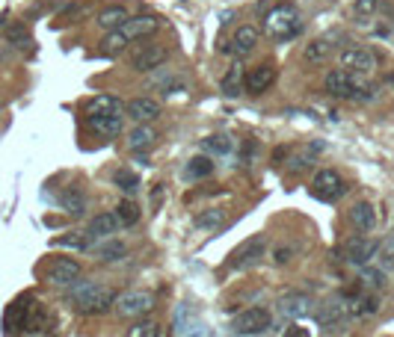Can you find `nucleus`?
<instances>
[{
	"instance_id": "20",
	"label": "nucleus",
	"mask_w": 394,
	"mask_h": 337,
	"mask_svg": "<svg viewBox=\"0 0 394 337\" xmlns=\"http://www.w3.org/2000/svg\"><path fill=\"white\" fill-rule=\"evenodd\" d=\"M86 231H89L95 240H110V237L119 231V219H116V214H98V216H92Z\"/></svg>"
},
{
	"instance_id": "36",
	"label": "nucleus",
	"mask_w": 394,
	"mask_h": 337,
	"mask_svg": "<svg viewBox=\"0 0 394 337\" xmlns=\"http://www.w3.org/2000/svg\"><path fill=\"white\" fill-rule=\"evenodd\" d=\"M128 334L131 337H160V326H157L154 320H140Z\"/></svg>"
},
{
	"instance_id": "3",
	"label": "nucleus",
	"mask_w": 394,
	"mask_h": 337,
	"mask_svg": "<svg viewBox=\"0 0 394 337\" xmlns=\"http://www.w3.org/2000/svg\"><path fill=\"white\" fill-rule=\"evenodd\" d=\"M264 30H267L270 39H276V42L293 39V36L302 30L297 6H293V3H276V6L264 15Z\"/></svg>"
},
{
	"instance_id": "12",
	"label": "nucleus",
	"mask_w": 394,
	"mask_h": 337,
	"mask_svg": "<svg viewBox=\"0 0 394 337\" xmlns=\"http://www.w3.org/2000/svg\"><path fill=\"white\" fill-rule=\"evenodd\" d=\"M264 246H267V240L261 234L252 237V240H246L238 252L231 255V269H249V267H255L258 257L264 255Z\"/></svg>"
},
{
	"instance_id": "19",
	"label": "nucleus",
	"mask_w": 394,
	"mask_h": 337,
	"mask_svg": "<svg viewBox=\"0 0 394 337\" xmlns=\"http://www.w3.org/2000/svg\"><path fill=\"white\" fill-rule=\"evenodd\" d=\"M128 18H131V12H128L125 6L113 3V6H104L101 12H98V27H101L104 33H110V30H122Z\"/></svg>"
},
{
	"instance_id": "7",
	"label": "nucleus",
	"mask_w": 394,
	"mask_h": 337,
	"mask_svg": "<svg viewBox=\"0 0 394 337\" xmlns=\"http://www.w3.org/2000/svg\"><path fill=\"white\" fill-rule=\"evenodd\" d=\"M166 59H169L166 45H143L131 54V68L140 71V74H149V71H157Z\"/></svg>"
},
{
	"instance_id": "28",
	"label": "nucleus",
	"mask_w": 394,
	"mask_h": 337,
	"mask_svg": "<svg viewBox=\"0 0 394 337\" xmlns=\"http://www.w3.org/2000/svg\"><path fill=\"white\" fill-rule=\"evenodd\" d=\"M154 130L149 128V124H140V128H133L131 136H128V142H131V151H149V148L154 145Z\"/></svg>"
},
{
	"instance_id": "10",
	"label": "nucleus",
	"mask_w": 394,
	"mask_h": 337,
	"mask_svg": "<svg viewBox=\"0 0 394 337\" xmlns=\"http://www.w3.org/2000/svg\"><path fill=\"white\" fill-rule=\"evenodd\" d=\"M258 42H261V30L252 27V24H243V27H238V33L231 36V42L223 47L226 54H231L235 59H243V57H249Z\"/></svg>"
},
{
	"instance_id": "32",
	"label": "nucleus",
	"mask_w": 394,
	"mask_h": 337,
	"mask_svg": "<svg viewBox=\"0 0 394 337\" xmlns=\"http://www.w3.org/2000/svg\"><path fill=\"white\" fill-rule=\"evenodd\" d=\"M113 184H116L128 198L137 195V190H140V178H137V174H133L131 169H119V172L113 174Z\"/></svg>"
},
{
	"instance_id": "22",
	"label": "nucleus",
	"mask_w": 394,
	"mask_h": 337,
	"mask_svg": "<svg viewBox=\"0 0 394 337\" xmlns=\"http://www.w3.org/2000/svg\"><path fill=\"white\" fill-rule=\"evenodd\" d=\"M95 257L101 260V264H119V260L128 257V246L122 240H107L104 246L95 248Z\"/></svg>"
},
{
	"instance_id": "27",
	"label": "nucleus",
	"mask_w": 394,
	"mask_h": 337,
	"mask_svg": "<svg viewBox=\"0 0 394 337\" xmlns=\"http://www.w3.org/2000/svg\"><path fill=\"white\" fill-rule=\"evenodd\" d=\"M98 112H122V101L116 95H95L86 104V116H98Z\"/></svg>"
},
{
	"instance_id": "11",
	"label": "nucleus",
	"mask_w": 394,
	"mask_h": 337,
	"mask_svg": "<svg viewBox=\"0 0 394 337\" xmlns=\"http://www.w3.org/2000/svg\"><path fill=\"white\" fill-rule=\"evenodd\" d=\"M273 83H276V68L270 66V62H261V66H255L249 74H243V92H249V95H261Z\"/></svg>"
},
{
	"instance_id": "16",
	"label": "nucleus",
	"mask_w": 394,
	"mask_h": 337,
	"mask_svg": "<svg viewBox=\"0 0 394 337\" xmlns=\"http://www.w3.org/2000/svg\"><path fill=\"white\" fill-rule=\"evenodd\" d=\"M122 112H98V116H89V130L98 133L101 140H116L122 133Z\"/></svg>"
},
{
	"instance_id": "31",
	"label": "nucleus",
	"mask_w": 394,
	"mask_h": 337,
	"mask_svg": "<svg viewBox=\"0 0 394 337\" xmlns=\"http://www.w3.org/2000/svg\"><path fill=\"white\" fill-rule=\"evenodd\" d=\"M223 222H226V214H223V210H217V207H211V210H202V214L193 219V225H196V228H199V231L219 228V225H223Z\"/></svg>"
},
{
	"instance_id": "24",
	"label": "nucleus",
	"mask_w": 394,
	"mask_h": 337,
	"mask_svg": "<svg viewBox=\"0 0 394 337\" xmlns=\"http://www.w3.org/2000/svg\"><path fill=\"white\" fill-rule=\"evenodd\" d=\"M347 308H350L353 317H371V314H377V310H379V299L371 296V293H359V296L350 299Z\"/></svg>"
},
{
	"instance_id": "38",
	"label": "nucleus",
	"mask_w": 394,
	"mask_h": 337,
	"mask_svg": "<svg viewBox=\"0 0 394 337\" xmlns=\"http://www.w3.org/2000/svg\"><path fill=\"white\" fill-rule=\"evenodd\" d=\"M377 255H379V264H383V269H391V267H394V237L379 246Z\"/></svg>"
},
{
	"instance_id": "25",
	"label": "nucleus",
	"mask_w": 394,
	"mask_h": 337,
	"mask_svg": "<svg viewBox=\"0 0 394 337\" xmlns=\"http://www.w3.org/2000/svg\"><path fill=\"white\" fill-rule=\"evenodd\" d=\"M128 45L131 42H128L125 33H122V30H110V33H104V39H101V54L104 57H119Z\"/></svg>"
},
{
	"instance_id": "35",
	"label": "nucleus",
	"mask_w": 394,
	"mask_h": 337,
	"mask_svg": "<svg viewBox=\"0 0 394 337\" xmlns=\"http://www.w3.org/2000/svg\"><path fill=\"white\" fill-rule=\"evenodd\" d=\"M309 299L305 296H288L285 302H282V310H285L288 317H297V314H305V310H309Z\"/></svg>"
},
{
	"instance_id": "2",
	"label": "nucleus",
	"mask_w": 394,
	"mask_h": 337,
	"mask_svg": "<svg viewBox=\"0 0 394 337\" xmlns=\"http://www.w3.org/2000/svg\"><path fill=\"white\" fill-rule=\"evenodd\" d=\"M323 86L332 98H344V101H371L374 98V86H367L362 80V74H350L344 68L329 71Z\"/></svg>"
},
{
	"instance_id": "43",
	"label": "nucleus",
	"mask_w": 394,
	"mask_h": 337,
	"mask_svg": "<svg viewBox=\"0 0 394 337\" xmlns=\"http://www.w3.org/2000/svg\"><path fill=\"white\" fill-rule=\"evenodd\" d=\"M285 337H312V334H309V329H302L300 322H293V326L285 329Z\"/></svg>"
},
{
	"instance_id": "23",
	"label": "nucleus",
	"mask_w": 394,
	"mask_h": 337,
	"mask_svg": "<svg viewBox=\"0 0 394 337\" xmlns=\"http://www.w3.org/2000/svg\"><path fill=\"white\" fill-rule=\"evenodd\" d=\"M329 54H332V45L326 39H312L309 45H305L302 59L309 62V66H323V62L329 59Z\"/></svg>"
},
{
	"instance_id": "14",
	"label": "nucleus",
	"mask_w": 394,
	"mask_h": 337,
	"mask_svg": "<svg viewBox=\"0 0 394 337\" xmlns=\"http://www.w3.org/2000/svg\"><path fill=\"white\" fill-rule=\"evenodd\" d=\"M160 21H163V18L149 15V12H145V15H133V18L125 21L122 33L128 36V42H133V39H149V36H154L160 30Z\"/></svg>"
},
{
	"instance_id": "29",
	"label": "nucleus",
	"mask_w": 394,
	"mask_h": 337,
	"mask_svg": "<svg viewBox=\"0 0 394 337\" xmlns=\"http://www.w3.org/2000/svg\"><path fill=\"white\" fill-rule=\"evenodd\" d=\"M116 219H119V225H125V228H133V225L140 222L137 202H133V198H122L119 207H116Z\"/></svg>"
},
{
	"instance_id": "5",
	"label": "nucleus",
	"mask_w": 394,
	"mask_h": 337,
	"mask_svg": "<svg viewBox=\"0 0 394 337\" xmlns=\"http://www.w3.org/2000/svg\"><path fill=\"white\" fill-rule=\"evenodd\" d=\"M338 62L350 74H371L379 66V54L371 51V47H344L338 54Z\"/></svg>"
},
{
	"instance_id": "21",
	"label": "nucleus",
	"mask_w": 394,
	"mask_h": 337,
	"mask_svg": "<svg viewBox=\"0 0 394 337\" xmlns=\"http://www.w3.org/2000/svg\"><path fill=\"white\" fill-rule=\"evenodd\" d=\"M59 204L68 216H83L86 214V195L78 190V186H66L63 193H59Z\"/></svg>"
},
{
	"instance_id": "37",
	"label": "nucleus",
	"mask_w": 394,
	"mask_h": 337,
	"mask_svg": "<svg viewBox=\"0 0 394 337\" xmlns=\"http://www.w3.org/2000/svg\"><path fill=\"white\" fill-rule=\"evenodd\" d=\"M205 148H207V151H214V154H228L231 148H235V142H231L228 136H207Z\"/></svg>"
},
{
	"instance_id": "8",
	"label": "nucleus",
	"mask_w": 394,
	"mask_h": 337,
	"mask_svg": "<svg viewBox=\"0 0 394 337\" xmlns=\"http://www.w3.org/2000/svg\"><path fill=\"white\" fill-rule=\"evenodd\" d=\"M312 190H314L317 198H323V202H338V198L347 193V184H344V178L335 169H323V172L314 174Z\"/></svg>"
},
{
	"instance_id": "17",
	"label": "nucleus",
	"mask_w": 394,
	"mask_h": 337,
	"mask_svg": "<svg viewBox=\"0 0 394 337\" xmlns=\"http://www.w3.org/2000/svg\"><path fill=\"white\" fill-rule=\"evenodd\" d=\"M125 110L137 124H149V121H154L160 116V104L152 101V98H133V101L125 104Z\"/></svg>"
},
{
	"instance_id": "15",
	"label": "nucleus",
	"mask_w": 394,
	"mask_h": 337,
	"mask_svg": "<svg viewBox=\"0 0 394 337\" xmlns=\"http://www.w3.org/2000/svg\"><path fill=\"white\" fill-rule=\"evenodd\" d=\"M347 317H350V308L341 302H326L317 310V322L323 326V331H341L347 326Z\"/></svg>"
},
{
	"instance_id": "26",
	"label": "nucleus",
	"mask_w": 394,
	"mask_h": 337,
	"mask_svg": "<svg viewBox=\"0 0 394 337\" xmlns=\"http://www.w3.org/2000/svg\"><path fill=\"white\" fill-rule=\"evenodd\" d=\"M219 89H223L226 98H238V95H243V68H240V66H231V68L226 71L223 83H219Z\"/></svg>"
},
{
	"instance_id": "9",
	"label": "nucleus",
	"mask_w": 394,
	"mask_h": 337,
	"mask_svg": "<svg viewBox=\"0 0 394 337\" xmlns=\"http://www.w3.org/2000/svg\"><path fill=\"white\" fill-rule=\"evenodd\" d=\"M379 252V243L371 240V237H350L347 243H344V260L353 267H365L371 264Z\"/></svg>"
},
{
	"instance_id": "1",
	"label": "nucleus",
	"mask_w": 394,
	"mask_h": 337,
	"mask_svg": "<svg viewBox=\"0 0 394 337\" xmlns=\"http://www.w3.org/2000/svg\"><path fill=\"white\" fill-rule=\"evenodd\" d=\"M71 302H75L78 314L98 317V314H107V310L116 305V293L110 290V287L98 284V281H86L71 293Z\"/></svg>"
},
{
	"instance_id": "33",
	"label": "nucleus",
	"mask_w": 394,
	"mask_h": 337,
	"mask_svg": "<svg viewBox=\"0 0 394 337\" xmlns=\"http://www.w3.org/2000/svg\"><path fill=\"white\" fill-rule=\"evenodd\" d=\"M95 237L89 231H78V234H68V237H59V240H54V246H66V248H80V252H86V248L92 246Z\"/></svg>"
},
{
	"instance_id": "6",
	"label": "nucleus",
	"mask_w": 394,
	"mask_h": 337,
	"mask_svg": "<svg viewBox=\"0 0 394 337\" xmlns=\"http://www.w3.org/2000/svg\"><path fill=\"white\" fill-rule=\"evenodd\" d=\"M270 326H273V317H270L267 308H246V310H240V314L235 317V322H231V331L249 337V334L267 331Z\"/></svg>"
},
{
	"instance_id": "18",
	"label": "nucleus",
	"mask_w": 394,
	"mask_h": 337,
	"mask_svg": "<svg viewBox=\"0 0 394 337\" xmlns=\"http://www.w3.org/2000/svg\"><path fill=\"white\" fill-rule=\"evenodd\" d=\"M350 222H353L356 231L371 234L377 228V210H374V204L371 202H359V204L350 210Z\"/></svg>"
},
{
	"instance_id": "4",
	"label": "nucleus",
	"mask_w": 394,
	"mask_h": 337,
	"mask_svg": "<svg viewBox=\"0 0 394 337\" xmlns=\"http://www.w3.org/2000/svg\"><path fill=\"white\" fill-rule=\"evenodd\" d=\"M154 308V296L145 290H128L116 296V314L122 320H140Z\"/></svg>"
},
{
	"instance_id": "41",
	"label": "nucleus",
	"mask_w": 394,
	"mask_h": 337,
	"mask_svg": "<svg viewBox=\"0 0 394 337\" xmlns=\"http://www.w3.org/2000/svg\"><path fill=\"white\" fill-rule=\"evenodd\" d=\"M291 255H293V248H291V246H279V248H273V264L285 267L288 260H291Z\"/></svg>"
},
{
	"instance_id": "42",
	"label": "nucleus",
	"mask_w": 394,
	"mask_h": 337,
	"mask_svg": "<svg viewBox=\"0 0 394 337\" xmlns=\"http://www.w3.org/2000/svg\"><path fill=\"white\" fill-rule=\"evenodd\" d=\"M362 278H365L367 284H374V287H383V284H386V276H383L379 269H365V272H362Z\"/></svg>"
},
{
	"instance_id": "13",
	"label": "nucleus",
	"mask_w": 394,
	"mask_h": 337,
	"mask_svg": "<svg viewBox=\"0 0 394 337\" xmlns=\"http://www.w3.org/2000/svg\"><path fill=\"white\" fill-rule=\"evenodd\" d=\"M48 281L57 287H71L75 281H80V264L71 257H57L48 269Z\"/></svg>"
},
{
	"instance_id": "39",
	"label": "nucleus",
	"mask_w": 394,
	"mask_h": 337,
	"mask_svg": "<svg viewBox=\"0 0 394 337\" xmlns=\"http://www.w3.org/2000/svg\"><path fill=\"white\" fill-rule=\"evenodd\" d=\"M187 89V83H184L181 77H166V80H160V92L163 95H178Z\"/></svg>"
},
{
	"instance_id": "30",
	"label": "nucleus",
	"mask_w": 394,
	"mask_h": 337,
	"mask_svg": "<svg viewBox=\"0 0 394 337\" xmlns=\"http://www.w3.org/2000/svg\"><path fill=\"white\" fill-rule=\"evenodd\" d=\"M187 178L190 181H202V178H207V174L214 172V160L211 157H205V154H199V157H193L190 163H187Z\"/></svg>"
},
{
	"instance_id": "34",
	"label": "nucleus",
	"mask_w": 394,
	"mask_h": 337,
	"mask_svg": "<svg viewBox=\"0 0 394 337\" xmlns=\"http://www.w3.org/2000/svg\"><path fill=\"white\" fill-rule=\"evenodd\" d=\"M6 42H12L15 47H30L33 45V39H30V33L24 30V24H12V27H6Z\"/></svg>"
},
{
	"instance_id": "40",
	"label": "nucleus",
	"mask_w": 394,
	"mask_h": 337,
	"mask_svg": "<svg viewBox=\"0 0 394 337\" xmlns=\"http://www.w3.org/2000/svg\"><path fill=\"white\" fill-rule=\"evenodd\" d=\"M379 3H383V0H356V15H374V12L379 9Z\"/></svg>"
}]
</instances>
